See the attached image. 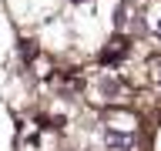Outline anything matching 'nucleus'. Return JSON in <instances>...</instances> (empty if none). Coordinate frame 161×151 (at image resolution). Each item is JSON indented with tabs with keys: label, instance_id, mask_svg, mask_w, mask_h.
I'll return each instance as SVG.
<instances>
[{
	"label": "nucleus",
	"instance_id": "obj_3",
	"mask_svg": "<svg viewBox=\"0 0 161 151\" xmlns=\"http://www.w3.org/2000/svg\"><path fill=\"white\" fill-rule=\"evenodd\" d=\"M151 77L161 84V57H158V60H151Z\"/></svg>",
	"mask_w": 161,
	"mask_h": 151
},
{
	"label": "nucleus",
	"instance_id": "obj_2",
	"mask_svg": "<svg viewBox=\"0 0 161 151\" xmlns=\"http://www.w3.org/2000/svg\"><path fill=\"white\" fill-rule=\"evenodd\" d=\"M97 91L104 94V101H111V98H118V94H121V87H118V81H114V77H101L97 81Z\"/></svg>",
	"mask_w": 161,
	"mask_h": 151
},
{
	"label": "nucleus",
	"instance_id": "obj_1",
	"mask_svg": "<svg viewBox=\"0 0 161 151\" xmlns=\"http://www.w3.org/2000/svg\"><path fill=\"white\" fill-rule=\"evenodd\" d=\"M104 144H108V151H138L134 131H124V134H121L118 128H108L104 131Z\"/></svg>",
	"mask_w": 161,
	"mask_h": 151
},
{
	"label": "nucleus",
	"instance_id": "obj_5",
	"mask_svg": "<svg viewBox=\"0 0 161 151\" xmlns=\"http://www.w3.org/2000/svg\"><path fill=\"white\" fill-rule=\"evenodd\" d=\"M158 151H161V138H158Z\"/></svg>",
	"mask_w": 161,
	"mask_h": 151
},
{
	"label": "nucleus",
	"instance_id": "obj_4",
	"mask_svg": "<svg viewBox=\"0 0 161 151\" xmlns=\"http://www.w3.org/2000/svg\"><path fill=\"white\" fill-rule=\"evenodd\" d=\"M154 34H158V37H161V14H158V17H154Z\"/></svg>",
	"mask_w": 161,
	"mask_h": 151
}]
</instances>
